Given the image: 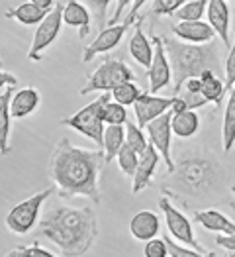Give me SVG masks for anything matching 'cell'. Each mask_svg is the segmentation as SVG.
Segmentation results:
<instances>
[{
  "label": "cell",
  "mask_w": 235,
  "mask_h": 257,
  "mask_svg": "<svg viewBox=\"0 0 235 257\" xmlns=\"http://www.w3.org/2000/svg\"><path fill=\"white\" fill-rule=\"evenodd\" d=\"M229 185V169L208 150H184L174 159V169L161 179V193L172 204L198 212L200 206L225 200Z\"/></svg>",
  "instance_id": "1"
},
{
  "label": "cell",
  "mask_w": 235,
  "mask_h": 257,
  "mask_svg": "<svg viewBox=\"0 0 235 257\" xmlns=\"http://www.w3.org/2000/svg\"><path fill=\"white\" fill-rule=\"evenodd\" d=\"M106 163V153L102 150H83L73 146L69 138H61L51 151L47 173L63 200L81 196L100 204Z\"/></svg>",
  "instance_id": "2"
},
{
  "label": "cell",
  "mask_w": 235,
  "mask_h": 257,
  "mask_svg": "<svg viewBox=\"0 0 235 257\" xmlns=\"http://www.w3.org/2000/svg\"><path fill=\"white\" fill-rule=\"evenodd\" d=\"M40 236L53 241L61 257H83L98 237V220L90 206H53L40 220Z\"/></svg>",
  "instance_id": "3"
},
{
  "label": "cell",
  "mask_w": 235,
  "mask_h": 257,
  "mask_svg": "<svg viewBox=\"0 0 235 257\" xmlns=\"http://www.w3.org/2000/svg\"><path fill=\"white\" fill-rule=\"evenodd\" d=\"M165 40V49L172 67V92L178 96L182 86L190 79H200L206 71H214L219 65V47L217 43L208 45H192V43Z\"/></svg>",
  "instance_id": "4"
},
{
  "label": "cell",
  "mask_w": 235,
  "mask_h": 257,
  "mask_svg": "<svg viewBox=\"0 0 235 257\" xmlns=\"http://www.w3.org/2000/svg\"><path fill=\"white\" fill-rule=\"evenodd\" d=\"M112 92H104L98 98H94L90 104L81 108L79 112H75L73 116H67L61 120V124L69 126V128L81 132L88 140H92L100 150H104V132H106V106L112 102L110 100Z\"/></svg>",
  "instance_id": "5"
},
{
  "label": "cell",
  "mask_w": 235,
  "mask_h": 257,
  "mask_svg": "<svg viewBox=\"0 0 235 257\" xmlns=\"http://www.w3.org/2000/svg\"><path fill=\"white\" fill-rule=\"evenodd\" d=\"M135 73L118 57H106L94 73L88 75L86 85L81 88V94L90 92H112L124 83H135Z\"/></svg>",
  "instance_id": "6"
},
{
  "label": "cell",
  "mask_w": 235,
  "mask_h": 257,
  "mask_svg": "<svg viewBox=\"0 0 235 257\" xmlns=\"http://www.w3.org/2000/svg\"><path fill=\"white\" fill-rule=\"evenodd\" d=\"M143 6H147V2H145V0L131 2V8L128 10L126 20L122 22V24H118V26H108L104 32H98L96 40H94L92 43H88V45L85 47V51H83V61L88 63V61H92L96 55L112 51L118 43L122 42V38L126 36V32H128L129 28H131V26H135L137 22L141 20L139 10H141Z\"/></svg>",
  "instance_id": "7"
},
{
  "label": "cell",
  "mask_w": 235,
  "mask_h": 257,
  "mask_svg": "<svg viewBox=\"0 0 235 257\" xmlns=\"http://www.w3.org/2000/svg\"><path fill=\"white\" fill-rule=\"evenodd\" d=\"M55 193V187H49L42 193L34 194L26 200L18 202L10 212L6 216V226L12 234H18V236H26L34 230V226L38 224L40 220V210H42V204Z\"/></svg>",
  "instance_id": "8"
},
{
  "label": "cell",
  "mask_w": 235,
  "mask_h": 257,
  "mask_svg": "<svg viewBox=\"0 0 235 257\" xmlns=\"http://www.w3.org/2000/svg\"><path fill=\"white\" fill-rule=\"evenodd\" d=\"M63 10L65 2H57L53 12L38 26V30L34 34V40H32V45H30V51H28V59L30 61H42L43 51L59 38L61 26H63Z\"/></svg>",
  "instance_id": "9"
},
{
  "label": "cell",
  "mask_w": 235,
  "mask_h": 257,
  "mask_svg": "<svg viewBox=\"0 0 235 257\" xmlns=\"http://www.w3.org/2000/svg\"><path fill=\"white\" fill-rule=\"evenodd\" d=\"M159 206L165 214V224H167V230H169V236L174 237L176 241L188 245L190 249H196V251H204V247L196 241L194 237V230H192V222L186 218V214H182L167 196H161L159 198Z\"/></svg>",
  "instance_id": "10"
},
{
  "label": "cell",
  "mask_w": 235,
  "mask_h": 257,
  "mask_svg": "<svg viewBox=\"0 0 235 257\" xmlns=\"http://www.w3.org/2000/svg\"><path fill=\"white\" fill-rule=\"evenodd\" d=\"M151 42L155 45V57L153 63L147 69V79H149V92L157 94L161 88L171 85L172 81V67L165 49V40L161 36H153Z\"/></svg>",
  "instance_id": "11"
},
{
  "label": "cell",
  "mask_w": 235,
  "mask_h": 257,
  "mask_svg": "<svg viewBox=\"0 0 235 257\" xmlns=\"http://www.w3.org/2000/svg\"><path fill=\"white\" fill-rule=\"evenodd\" d=\"M147 138L149 144L161 153L163 161L167 163V171L174 169V159H172V112H167L165 116L153 120L147 126Z\"/></svg>",
  "instance_id": "12"
},
{
  "label": "cell",
  "mask_w": 235,
  "mask_h": 257,
  "mask_svg": "<svg viewBox=\"0 0 235 257\" xmlns=\"http://www.w3.org/2000/svg\"><path fill=\"white\" fill-rule=\"evenodd\" d=\"M172 108V98H165V96H157L151 92H143L141 98L135 102L133 112L137 118L139 128H147L153 120L165 116L167 112H171Z\"/></svg>",
  "instance_id": "13"
},
{
  "label": "cell",
  "mask_w": 235,
  "mask_h": 257,
  "mask_svg": "<svg viewBox=\"0 0 235 257\" xmlns=\"http://www.w3.org/2000/svg\"><path fill=\"white\" fill-rule=\"evenodd\" d=\"M172 34L182 40L184 43H192V45H208L214 43L215 32L208 22H178L172 26Z\"/></svg>",
  "instance_id": "14"
},
{
  "label": "cell",
  "mask_w": 235,
  "mask_h": 257,
  "mask_svg": "<svg viewBox=\"0 0 235 257\" xmlns=\"http://www.w3.org/2000/svg\"><path fill=\"white\" fill-rule=\"evenodd\" d=\"M208 24L212 26L215 36L227 49H231V40H229V4L223 0H210L208 2Z\"/></svg>",
  "instance_id": "15"
},
{
  "label": "cell",
  "mask_w": 235,
  "mask_h": 257,
  "mask_svg": "<svg viewBox=\"0 0 235 257\" xmlns=\"http://www.w3.org/2000/svg\"><path fill=\"white\" fill-rule=\"evenodd\" d=\"M194 222L200 224L204 230L215 232L219 236H231L235 234V222L225 216L223 212L215 210V208H202L198 212H194Z\"/></svg>",
  "instance_id": "16"
},
{
  "label": "cell",
  "mask_w": 235,
  "mask_h": 257,
  "mask_svg": "<svg viewBox=\"0 0 235 257\" xmlns=\"http://www.w3.org/2000/svg\"><path fill=\"white\" fill-rule=\"evenodd\" d=\"M141 24H143V16H141V20L135 24L133 36H131V40H129V55L141 65V67L149 69L151 63H153V57H155V45H153V42L145 36Z\"/></svg>",
  "instance_id": "17"
},
{
  "label": "cell",
  "mask_w": 235,
  "mask_h": 257,
  "mask_svg": "<svg viewBox=\"0 0 235 257\" xmlns=\"http://www.w3.org/2000/svg\"><path fill=\"white\" fill-rule=\"evenodd\" d=\"M161 230V222H159V216L151 210H141L131 218L129 222V232L131 236L135 237L137 241H151L155 239L157 234Z\"/></svg>",
  "instance_id": "18"
},
{
  "label": "cell",
  "mask_w": 235,
  "mask_h": 257,
  "mask_svg": "<svg viewBox=\"0 0 235 257\" xmlns=\"http://www.w3.org/2000/svg\"><path fill=\"white\" fill-rule=\"evenodd\" d=\"M159 159H161V153L155 150L153 146H149V150L145 151L139 159V167L137 173L133 177V185H131V193L139 194L143 189H147L153 179V175L157 171V165H159Z\"/></svg>",
  "instance_id": "19"
},
{
  "label": "cell",
  "mask_w": 235,
  "mask_h": 257,
  "mask_svg": "<svg viewBox=\"0 0 235 257\" xmlns=\"http://www.w3.org/2000/svg\"><path fill=\"white\" fill-rule=\"evenodd\" d=\"M90 20H92V14L86 8L85 2H77V0L65 2L63 22L67 26L79 28V40H83L90 34Z\"/></svg>",
  "instance_id": "20"
},
{
  "label": "cell",
  "mask_w": 235,
  "mask_h": 257,
  "mask_svg": "<svg viewBox=\"0 0 235 257\" xmlns=\"http://www.w3.org/2000/svg\"><path fill=\"white\" fill-rule=\"evenodd\" d=\"M40 90L34 88V86H26L14 92L12 96V102H10V112H12V118L20 120L26 118L30 114H34L38 106H40Z\"/></svg>",
  "instance_id": "21"
},
{
  "label": "cell",
  "mask_w": 235,
  "mask_h": 257,
  "mask_svg": "<svg viewBox=\"0 0 235 257\" xmlns=\"http://www.w3.org/2000/svg\"><path fill=\"white\" fill-rule=\"evenodd\" d=\"M16 88L12 86H4L2 94H0V153L8 155L10 153V102L14 96Z\"/></svg>",
  "instance_id": "22"
},
{
  "label": "cell",
  "mask_w": 235,
  "mask_h": 257,
  "mask_svg": "<svg viewBox=\"0 0 235 257\" xmlns=\"http://www.w3.org/2000/svg\"><path fill=\"white\" fill-rule=\"evenodd\" d=\"M49 14H51V12L42 10L36 0L22 2L20 6H16V8H12V10H6V18H14V20L24 24V26H40Z\"/></svg>",
  "instance_id": "23"
},
{
  "label": "cell",
  "mask_w": 235,
  "mask_h": 257,
  "mask_svg": "<svg viewBox=\"0 0 235 257\" xmlns=\"http://www.w3.org/2000/svg\"><path fill=\"white\" fill-rule=\"evenodd\" d=\"M202 96L208 100V104H215V106H221L223 102V96L227 92L225 88V81H221L214 71H206L202 77Z\"/></svg>",
  "instance_id": "24"
},
{
  "label": "cell",
  "mask_w": 235,
  "mask_h": 257,
  "mask_svg": "<svg viewBox=\"0 0 235 257\" xmlns=\"http://www.w3.org/2000/svg\"><path fill=\"white\" fill-rule=\"evenodd\" d=\"M221 146L223 151L229 153L235 148V86L229 90V98L223 112V126H221Z\"/></svg>",
  "instance_id": "25"
},
{
  "label": "cell",
  "mask_w": 235,
  "mask_h": 257,
  "mask_svg": "<svg viewBox=\"0 0 235 257\" xmlns=\"http://www.w3.org/2000/svg\"><path fill=\"white\" fill-rule=\"evenodd\" d=\"M200 130V118L194 110H186L180 114H172V134L180 140H188Z\"/></svg>",
  "instance_id": "26"
},
{
  "label": "cell",
  "mask_w": 235,
  "mask_h": 257,
  "mask_svg": "<svg viewBox=\"0 0 235 257\" xmlns=\"http://www.w3.org/2000/svg\"><path fill=\"white\" fill-rule=\"evenodd\" d=\"M126 146V130L124 126H106L104 132V153H106V161L110 163L112 159L118 157V153Z\"/></svg>",
  "instance_id": "27"
},
{
  "label": "cell",
  "mask_w": 235,
  "mask_h": 257,
  "mask_svg": "<svg viewBox=\"0 0 235 257\" xmlns=\"http://www.w3.org/2000/svg\"><path fill=\"white\" fill-rule=\"evenodd\" d=\"M208 2L210 0H186L174 16L180 22H200L204 12H208Z\"/></svg>",
  "instance_id": "28"
},
{
  "label": "cell",
  "mask_w": 235,
  "mask_h": 257,
  "mask_svg": "<svg viewBox=\"0 0 235 257\" xmlns=\"http://www.w3.org/2000/svg\"><path fill=\"white\" fill-rule=\"evenodd\" d=\"M126 146H129L131 150L139 155H143L145 151L149 150V138L143 134V128H139L137 124H126Z\"/></svg>",
  "instance_id": "29"
},
{
  "label": "cell",
  "mask_w": 235,
  "mask_h": 257,
  "mask_svg": "<svg viewBox=\"0 0 235 257\" xmlns=\"http://www.w3.org/2000/svg\"><path fill=\"white\" fill-rule=\"evenodd\" d=\"M141 90L135 83H124L120 85L116 90H112V98L114 102L122 104V106H135V102L141 98Z\"/></svg>",
  "instance_id": "30"
},
{
  "label": "cell",
  "mask_w": 235,
  "mask_h": 257,
  "mask_svg": "<svg viewBox=\"0 0 235 257\" xmlns=\"http://www.w3.org/2000/svg\"><path fill=\"white\" fill-rule=\"evenodd\" d=\"M139 159H141V155L135 153L129 146H124L122 151L118 153V157H116V161H118V165H120L122 173L128 175V177H135L137 167H139Z\"/></svg>",
  "instance_id": "31"
},
{
  "label": "cell",
  "mask_w": 235,
  "mask_h": 257,
  "mask_svg": "<svg viewBox=\"0 0 235 257\" xmlns=\"http://www.w3.org/2000/svg\"><path fill=\"white\" fill-rule=\"evenodd\" d=\"M86 8L90 10V14L94 16L96 20V26H98V32H104L108 28V10L112 6L110 0H86L85 2Z\"/></svg>",
  "instance_id": "32"
},
{
  "label": "cell",
  "mask_w": 235,
  "mask_h": 257,
  "mask_svg": "<svg viewBox=\"0 0 235 257\" xmlns=\"http://www.w3.org/2000/svg\"><path fill=\"white\" fill-rule=\"evenodd\" d=\"M104 120H106L108 126H124V124H128V110L126 106H122V104H118V102H110L106 106V114H104Z\"/></svg>",
  "instance_id": "33"
},
{
  "label": "cell",
  "mask_w": 235,
  "mask_h": 257,
  "mask_svg": "<svg viewBox=\"0 0 235 257\" xmlns=\"http://www.w3.org/2000/svg\"><path fill=\"white\" fill-rule=\"evenodd\" d=\"M163 239L167 241L169 257H217L214 251H206V253H202V251H196V249L182 247V245H178L176 241H172V237L169 236V234H167V236H163Z\"/></svg>",
  "instance_id": "34"
},
{
  "label": "cell",
  "mask_w": 235,
  "mask_h": 257,
  "mask_svg": "<svg viewBox=\"0 0 235 257\" xmlns=\"http://www.w3.org/2000/svg\"><path fill=\"white\" fill-rule=\"evenodd\" d=\"M182 4H184V0H155V2H149L151 14H155V16H174L180 10Z\"/></svg>",
  "instance_id": "35"
},
{
  "label": "cell",
  "mask_w": 235,
  "mask_h": 257,
  "mask_svg": "<svg viewBox=\"0 0 235 257\" xmlns=\"http://www.w3.org/2000/svg\"><path fill=\"white\" fill-rule=\"evenodd\" d=\"M6 257H61V255H55V253L47 251L40 243H32V245H18V247H14Z\"/></svg>",
  "instance_id": "36"
},
{
  "label": "cell",
  "mask_w": 235,
  "mask_h": 257,
  "mask_svg": "<svg viewBox=\"0 0 235 257\" xmlns=\"http://www.w3.org/2000/svg\"><path fill=\"white\" fill-rule=\"evenodd\" d=\"M143 255L145 257H169V247L167 241L163 237H155L145 243L143 247Z\"/></svg>",
  "instance_id": "37"
},
{
  "label": "cell",
  "mask_w": 235,
  "mask_h": 257,
  "mask_svg": "<svg viewBox=\"0 0 235 257\" xmlns=\"http://www.w3.org/2000/svg\"><path fill=\"white\" fill-rule=\"evenodd\" d=\"M235 86V42L229 49V55L225 59V88L227 92Z\"/></svg>",
  "instance_id": "38"
},
{
  "label": "cell",
  "mask_w": 235,
  "mask_h": 257,
  "mask_svg": "<svg viewBox=\"0 0 235 257\" xmlns=\"http://www.w3.org/2000/svg\"><path fill=\"white\" fill-rule=\"evenodd\" d=\"M184 102H186V106H188V110H194L196 112V108H204V106H208V100L202 96V94H190V92H180L178 94Z\"/></svg>",
  "instance_id": "39"
},
{
  "label": "cell",
  "mask_w": 235,
  "mask_h": 257,
  "mask_svg": "<svg viewBox=\"0 0 235 257\" xmlns=\"http://www.w3.org/2000/svg\"><path fill=\"white\" fill-rule=\"evenodd\" d=\"M114 6H116V10H114L112 18H110V22H108V26H118V24H122L120 20H122L124 12H126L128 8H131V2H128V0H120V2H116Z\"/></svg>",
  "instance_id": "40"
},
{
  "label": "cell",
  "mask_w": 235,
  "mask_h": 257,
  "mask_svg": "<svg viewBox=\"0 0 235 257\" xmlns=\"http://www.w3.org/2000/svg\"><path fill=\"white\" fill-rule=\"evenodd\" d=\"M215 243L235 255V234H231V236H217L215 237Z\"/></svg>",
  "instance_id": "41"
},
{
  "label": "cell",
  "mask_w": 235,
  "mask_h": 257,
  "mask_svg": "<svg viewBox=\"0 0 235 257\" xmlns=\"http://www.w3.org/2000/svg\"><path fill=\"white\" fill-rule=\"evenodd\" d=\"M0 83H2V88H4V86H12V88H16V86H18V77H14V75L2 71V73H0Z\"/></svg>",
  "instance_id": "42"
},
{
  "label": "cell",
  "mask_w": 235,
  "mask_h": 257,
  "mask_svg": "<svg viewBox=\"0 0 235 257\" xmlns=\"http://www.w3.org/2000/svg\"><path fill=\"white\" fill-rule=\"evenodd\" d=\"M184 92H190V94H202V81H200V79H190V81L184 85Z\"/></svg>",
  "instance_id": "43"
},
{
  "label": "cell",
  "mask_w": 235,
  "mask_h": 257,
  "mask_svg": "<svg viewBox=\"0 0 235 257\" xmlns=\"http://www.w3.org/2000/svg\"><path fill=\"white\" fill-rule=\"evenodd\" d=\"M186 110H188V106H186V102L180 96H172V114H180V112H186Z\"/></svg>",
  "instance_id": "44"
},
{
  "label": "cell",
  "mask_w": 235,
  "mask_h": 257,
  "mask_svg": "<svg viewBox=\"0 0 235 257\" xmlns=\"http://www.w3.org/2000/svg\"><path fill=\"white\" fill-rule=\"evenodd\" d=\"M231 194H233V196H235V185H233V187H231Z\"/></svg>",
  "instance_id": "45"
},
{
  "label": "cell",
  "mask_w": 235,
  "mask_h": 257,
  "mask_svg": "<svg viewBox=\"0 0 235 257\" xmlns=\"http://www.w3.org/2000/svg\"><path fill=\"white\" fill-rule=\"evenodd\" d=\"M229 257H235V255H233V253H231V255H229Z\"/></svg>",
  "instance_id": "46"
}]
</instances>
